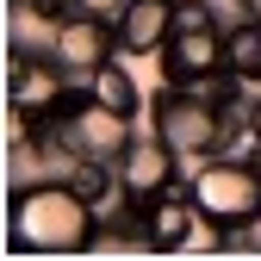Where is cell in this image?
<instances>
[{"mask_svg": "<svg viewBox=\"0 0 261 261\" xmlns=\"http://www.w3.org/2000/svg\"><path fill=\"white\" fill-rule=\"evenodd\" d=\"M243 118H249V124L261 130V93H249V100H243Z\"/></svg>", "mask_w": 261, "mask_h": 261, "instance_id": "cell-13", "label": "cell"}, {"mask_svg": "<svg viewBox=\"0 0 261 261\" xmlns=\"http://www.w3.org/2000/svg\"><path fill=\"white\" fill-rule=\"evenodd\" d=\"M50 56L69 69L75 81H87L100 62L118 56V31L106 19H87V13H69V19H56V38H50Z\"/></svg>", "mask_w": 261, "mask_h": 261, "instance_id": "cell-8", "label": "cell"}, {"mask_svg": "<svg viewBox=\"0 0 261 261\" xmlns=\"http://www.w3.org/2000/svg\"><path fill=\"white\" fill-rule=\"evenodd\" d=\"M187 193L199 218L212 230H224L230 243H243L255 224H261V162H243V155H205L187 168Z\"/></svg>", "mask_w": 261, "mask_h": 261, "instance_id": "cell-2", "label": "cell"}, {"mask_svg": "<svg viewBox=\"0 0 261 261\" xmlns=\"http://www.w3.org/2000/svg\"><path fill=\"white\" fill-rule=\"evenodd\" d=\"M118 180H124V199H155V193H168V187H180L187 180V162L155 137V130H137V137L124 143V155H118Z\"/></svg>", "mask_w": 261, "mask_h": 261, "instance_id": "cell-7", "label": "cell"}, {"mask_svg": "<svg viewBox=\"0 0 261 261\" xmlns=\"http://www.w3.org/2000/svg\"><path fill=\"white\" fill-rule=\"evenodd\" d=\"M100 243L106 224L75 180L38 174L7 187V255H87Z\"/></svg>", "mask_w": 261, "mask_h": 261, "instance_id": "cell-1", "label": "cell"}, {"mask_svg": "<svg viewBox=\"0 0 261 261\" xmlns=\"http://www.w3.org/2000/svg\"><path fill=\"white\" fill-rule=\"evenodd\" d=\"M69 13H87V19H106V25H118V13H124V0H75Z\"/></svg>", "mask_w": 261, "mask_h": 261, "instance_id": "cell-12", "label": "cell"}, {"mask_svg": "<svg viewBox=\"0 0 261 261\" xmlns=\"http://www.w3.org/2000/svg\"><path fill=\"white\" fill-rule=\"evenodd\" d=\"M224 38H230L224 19H212V25H174V38L162 44V56H155L162 81L187 87V81H205L218 69H230V62H224Z\"/></svg>", "mask_w": 261, "mask_h": 261, "instance_id": "cell-6", "label": "cell"}, {"mask_svg": "<svg viewBox=\"0 0 261 261\" xmlns=\"http://www.w3.org/2000/svg\"><path fill=\"white\" fill-rule=\"evenodd\" d=\"M50 124L69 137V149H75L81 162H118V155H124V143L137 137V118L112 112L106 100H93L87 87H75V93H69V106H62Z\"/></svg>", "mask_w": 261, "mask_h": 261, "instance_id": "cell-5", "label": "cell"}, {"mask_svg": "<svg viewBox=\"0 0 261 261\" xmlns=\"http://www.w3.org/2000/svg\"><path fill=\"white\" fill-rule=\"evenodd\" d=\"M174 7L180 0H124L118 13V56H162V44L174 38Z\"/></svg>", "mask_w": 261, "mask_h": 261, "instance_id": "cell-10", "label": "cell"}, {"mask_svg": "<svg viewBox=\"0 0 261 261\" xmlns=\"http://www.w3.org/2000/svg\"><path fill=\"white\" fill-rule=\"evenodd\" d=\"M230 118H237L230 106L205 100V93H187V87H168V81H162V93L149 100V130H155V137L168 143L180 162H187V168L224 149V137H230Z\"/></svg>", "mask_w": 261, "mask_h": 261, "instance_id": "cell-3", "label": "cell"}, {"mask_svg": "<svg viewBox=\"0 0 261 261\" xmlns=\"http://www.w3.org/2000/svg\"><path fill=\"white\" fill-rule=\"evenodd\" d=\"M199 230H205V218H199V205H193L187 180L168 187V193H155V199L143 205V249H162V255L168 249H193Z\"/></svg>", "mask_w": 261, "mask_h": 261, "instance_id": "cell-9", "label": "cell"}, {"mask_svg": "<svg viewBox=\"0 0 261 261\" xmlns=\"http://www.w3.org/2000/svg\"><path fill=\"white\" fill-rule=\"evenodd\" d=\"M87 93H93V100H106L112 112H124V118H143V87H137V75H130V62L124 56H112V62H100V69H93L87 81H81Z\"/></svg>", "mask_w": 261, "mask_h": 261, "instance_id": "cell-11", "label": "cell"}, {"mask_svg": "<svg viewBox=\"0 0 261 261\" xmlns=\"http://www.w3.org/2000/svg\"><path fill=\"white\" fill-rule=\"evenodd\" d=\"M75 87H81V81L62 69L50 50H19V44H7V106H13V112L50 124L62 106H69Z\"/></svg>", "mask_w": 261, "mask_h": 261, "instance_id": "cell-4", "label": "cell"}]
</instances>
